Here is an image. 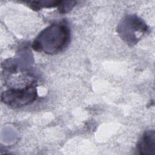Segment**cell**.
I'll return each instance as SVG.
<instances>
[{
	"label": "cell",
	"instance_id": "6da1fadb",
	"mask_svg": "<svg viewBox=\"0 0 155 155\" xmlns=\"http://www.w3.org/2000/svg\"><path fill=\"white\" fill-rule=\"evenodd\" d=\"M70 31L64 22L53 24L42 30L33 41L31 47L37 52L56 54L68 44Z\"/></svg>",
	"mask_w": 155,
	"mask_h": 155
},
{
	"label": "cell",
	"instance_id": "7a4b0ae2",
	"mask_svg": "<svg viewBox=\"0 0 155 155\" xmlns=\"http://www.w3.org/2000/svg\"><path fill=\"white\" fill-rule=\"evenodd\" d=\"M147 29L142 19L136 15H127L120 21L117 30L122 39L131 46L136 44Z\"/></svg>",
	"mask_w": 155,
	"mask_h": 155
},
{
	"label": "cell",
	"instance_id": "3957f363",
	"mask_svg": "<svg viewBox=\"0 0 155 155\" xmlns=\"http://www.w3.org/2000/svg\"><path fill=\"white\" fill-rule=\"evenodd\" d=\"M37 90L31 84L21 88H9L1 93V101L5 105L19 108L33 103L37 98Z\"/></svg>",
	"mask_w": 155,
	"mask_h": 155
},
{
	"label": "cell",
	"instance_id": "277c9868",
	"mask_svg": "<svg viewBox=\"0 0 155 155\" xmlns=\"http://www.w3.org/2000/svg\"><path fill=\"white\" fill-rule=\"evenodd\" d=\"M137 150L142 155H154L155 154L154 130H148L143 133L137 145Z\"/></svg>",
	"mask_w": 155,
	"mask_h": 155
},
{
	"label": "cell",
	"instance_id": "5b68a950",
	"mask_svg": "<svg viewBox=\"0 0 155 155\" xmlns=\"http://www.w3.org/2000/svg\"><path fill=\"white\" fill-rule=\"evenodd\" d=\"M62 1H25L30 8L33 10H38L42 8H50L59 7Z\"/></svg>",
	"mask_w": 155,
	"mask_h": 155
},
{
	"label": "cell",
	"instance_id": "8992f818",
	"mask_svg": "<svg viewBox=\"0 0 155 155\" xmlns=\"http://www.w3.org/2000/svg\"><path fill=\"white\" fill-rule=\"evenodd\" d=\"M75 1H62L59 6L58 7L59 11L61 13H65L70 10L74 5Z\"/></svg>",
	"mask_w": 155,
	"mask_h": 155
}]
</instances>
